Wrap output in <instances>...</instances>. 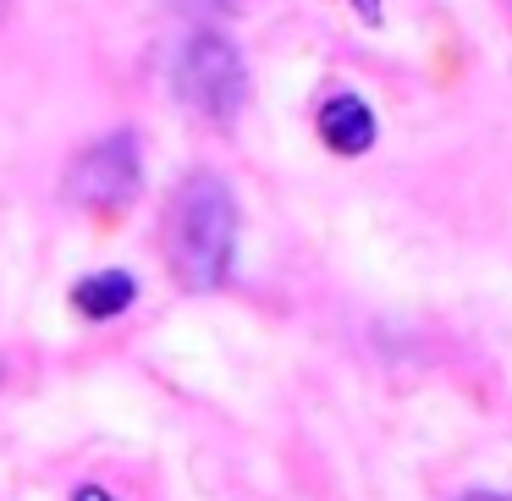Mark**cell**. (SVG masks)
Instances as JSON below:
<instances>
[{
    "label": "cell",
    "instance_id": "52a82bcc",
    "mask_svg": "<svg viewBox=\"0 0 512 501\" xmlns=\"http://www.w3.org/2000/svg\"><path fill=\"white\" fill-rule=\"evenodd\" d=\"M353 12L364 17V23H380V0H353Z\"/></svg>",
    "mask_w": 512,
    "mask_h": 501
},
{
    "label": "cell",
    "instance_id": "8992f818",
    "mask_svg": "<svg viewBox=\"0 0 512 501\" xmlns=\"http://www.w3.org/2000/svg\"><path fill=\"white\" fill-rule=\"evenodd\" d=\"M72 501H116L111 490H100V485H83V490H72Z\"/></svg>",
    "mask_w": 512,
    "mask_h": 501
},
{
    "label": "cell",
    "instance_id": "7a4b0ae2",
    "mask_svg": "<svg viewBox=\"0 0 512 501\" xmlns=\"http://www.w3.org/2000/svg\"><path fill=\"white\" fill-rule=\"evenodd\" d=\"M171 94L188 105L199 122L210 127H232L237 111L248 100V67L237 56V45L215 28H199V34L182 39L177 61H171Z\"/></svg>",
    "mask_w": 512,
    "mask_h": 501
},
{
    "label": "cell",
    "instance_id": "9c48e42d",
    "mask_svg": "<svg viewBox=\"0 0 512 501\" xmlns=\"http://www.w3.org/2000/svg\"><path fill=\"white\" fill-rule=\"evenodd\" d=\"M463 501H501V496H485V490H474V496H463Z\"/></svg>",
    "mask_w": 512,
    "mask_h": 501
},
{
    "label": "cell",
    "instance_id": "277c9868",
    "mask_svg": "<svg viewBox=\"0 0 512 501\" xmlns=\"http://www.w3.org/2000/svg\"><path fill=\"white\" fill-rule=\"evenodd\" d=\"M320 138L336 155H364V149L375 144V111H369L358 94H331V100L320 105Z\"/></svg>",
    "mask_w": 512,
    "mask_h": 501
},
{
    "label": "cell",
    "instance_id": "ba28073f",
    "mask_svg": "<svg viewBox=\"0 0 512 501\" xmlns=\"http://www.w3.org/2000/svg\"><path fill=\"white\" fill-rule=\"evenodd\" d=\"M188 6H204V12H221V6H243V0H188Z\"/></svg>",
    "mask_w": 512,
    "mask_h": 501
},
{
    "label": "cell",
    "instance_id": "5b68a950",
    "mask_svg": "<svg viewBox=\"0 0 512 501\" xmlns=\"http://www.w3.org/2000/svg\"><path fill=\"white\" fill-rule=\"evenodd\" d=\"M133 298H138V281L127 276V270H100V276H83L78 287H72V309H78L83 320H116Z\"/></svg>",
    "mask_w": 512,
    "mask_h": 501
},
{
    "label": "cell",
    "instance_id": "6da1fadb",
    "mask_svg": "<svg viewBox=\"0 0 512 501\" xmlns=\"http://www.w3.org/2000/svg\"><path fill=\"white\" fill-rule=\"evenodd\" d=\"M166 259L188 292H215L237 259V199L215 171H193L171 193L166 215Z\"/></svg>",
    "mask_w": 512,
    "mask_h": 501
},
{
    "label": "cell",
    "instance_id": "3957f363",
    "mask_svg": "<svg viewBox=\"0 0 512 501\" xmlns=\"http://www.w3.org/2000/svg\"><path fill=\"white\" fill-rule=\"evenodd\" d=\"M138 188H144V166H138V133H127V127L89 144L67 171V199L78 210L116 215L138 199Z\"/></svg>",
    "mask_w": 512,
    "mask_h": 501
}]
</instances>
